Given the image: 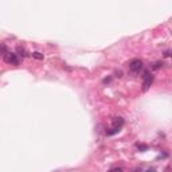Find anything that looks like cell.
<instances>
[{
	"instance_id": "13",
	"label": "cell",
	"mask_w": 172,
	"mask_h": 172,
	"mask_svg": "<svg viewBox=\"0 0 172 172\" xmlns=\"http://www.w3.org/2000/svg\"><path fill=\"white\" fill-rule=\"evenodd\" d=\"M147 172H155V169H148Z\"/></svg>"
},
{
	"instance_id": "11",
	"label": "cell",
	"mask_w": 172,
	"mask_h": 172,
	"mask_svg": "<svg viewBox=\"0 0 172 172\" xmlns=\"http://www.w3.org/2000/svg\"><path fill=\"white\" fill-rule=\"evenodd\" d=\"M172 54H171V51H167V53H165V56H171Z\"/></svg>"
},
{
	"instance_id": "5",
	"label": "cell",
	"mask_w": 172,
	"mask_h": 172,
	"mask_svg": "<svg viewBox=\"0 0 172 172\" xmlns=\"http://www.w3.org/2000/svg\"><path fill=\"white\" fill-rule=\"evenodd\" d=\"M120 129H117V128H110V130H108V132H106V134H108V136H113V134L114 133H117V132H118Z\"/></svg>"
},
{
	"instance_id": "10",
	"label": "cell",
	"mask_w": 172,
	"mask_h": 172,
	"mask_svg": "<svg viewBox=\"0 0 172 172\" xmlns=\"http://www.w3.org/2000/svg\"><path fill=\"white\" fill-rule=\"evenodd\" d=\"M137 148L141 149V151H147V149H148V147H147V145H144V144H137Z\"/></svg>"
},
{
	"instance_id": "2",
	"label": "cell",
	"mask_w": 172,
	"mask_h": 172,
	"mask_svg": "<svg viewBox=\"0 0 172 172\" xmlns=\"http://www.w3.org/2000/svg\"><path fill=\"white\" fill-rule=\"evenodd\" d=\"M4 61L7 62V63L10 65H14V66H18L19 65V58L16 54L14 53H7L6 55H4Z\"/></svg>"
},
{
	"instance_id": "3",
	"label": "cell",
	"mask_w": 172,
	"mask_h": 172,
	"mask_svg": "<svg viewBox=\"0 0 172 172\" xmlns=\"http://www.w3.org/2000/svg\"><path fill=\"white\" fill-rule=\"evenodd\" d=\"M152 82H153V75L152 74H149L148 71H145L144 74V82H143V90H148L149 89V86L152 85Z\"/></svg>"
},
{
	"instance_id": "4",
	"label": "cell",
	"mask_w": 172,
	"mask_h": 172,
	"mask_svg": "<svg viewBox=\"0 0 172 172\" xmlns=\"http://www.w3.org/2000/svg\"><path fill=\"white\" fill-rule=\"evenodd\" d=\"M123 125H124V120L121 118V117H116V118H113V128L121 129Z\"/></svg>"
},
{
	"instance_id": "12",
	"label": "cell",
	"mask_w": 172,
	"mask_h": 172,
	"mask_svg": "<svg viewBox=\"0 0 172 172\" xmlns=\"http://www.w3.org/2000/svg\"><path fill=\"white\" fill-rule=\"evenodd\" d=\"M133 172H141V169H139V168H137V169H134Z\"/></svg>"
},
{
	"instance_id": "8",
	"label": "cell",
	"mask_w": 172,
	"mask_h": 172,
	"mask_svg": "<svg viewBox=\"0 0 172 172\" xmlns=\"http://www.w3.org/2000/svg\"><path fill=\"white\" fill-rule=\"evenodd\" d=\"M109 172H124V168H121V167H116V168H112Z\"/></svg>"
},
{
	"instance_id": "9",
	"label": "cell",
	"mask_w": 172,
	"mask_h": 172,
	"mask_svg": "<svg viewBox=\"0 0 172 172\" xmlns=\"http://www.w3.org/2000/svg\"><path fill=\"white\" fill-rule=\"evenodd\" d=\"M18 53L20 54V55H23V56L27 55V54H26V50H24V49H22V47H18Z\"/></svg>"
},
{
	"instance_id": "6",
	"label": "cell",
	"mask_w": 172,
	"mask_h": 172,
	"mask_svg": "<svg viewBox=\"0 0 172 172\" xmlns=\"http://www.w3.org/2000/svg\"><path fill=\"white\" fill-rule=\"evenodd\" d=\"M32 56H34V58H36V59H43V55L40 53H38V51L32 53Z\"/></svg>"
},
{
	"instance_id": "1",
	"label": "cell",
	"mask_w": 172,
	"mask_h": 172,
	"mask_svg": "<svg viewBox=\"0 0 172 172\" xmlns=\"http://www.w3.org/2000/svg\"><path fill=\"white\" fill-rule=\"evenodd\" d=\"M141 69H143V62H141L140 59H133L129 63V70L132 71V73H134V74L140 73Z\"/></svg>"
},
{
	"instance_id": "7",
	"label": "cell",
	"mask_w": 172,
	"mask_h": 172,
	"mask_svg": "<svg viewBox=\"0 0 172 172\" xmlns=\"http://www.w3.org/2000/svg\"><path fill=\"white\" fill-rule=\"evenodd\" d=\"M162 66H163V63H162V62H155V63H153V66H152V69H155V70H156V69H160Z\"/></svg>"
}]
</instances>
